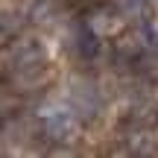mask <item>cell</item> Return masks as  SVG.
I'll list each match as a JSON object with an SVG mask.
<instances>
[{
	"mask_svg": "<svg viewBox=\"0 0 158 158\" xmlns=\"http://www.w3.org/2000/svg\"><path fill=\"white\" fill-rule=\"evenodd\" d=\"M44 129L50 138H56V141H70L76 132V117L73 111H68V108H56V111H50L44 117Z\"/></svg>",
	"mask_w": 158,
	"mask_h": 158,
	"instance_id": "6da1fadb",
	"label": "cell"
},
{
	"mask_svg": "<svg viewBox=\"0 0 158 158\" xmlns=\"http://www.w3.org/2000/svg\"><path fill=\"white\" fill-rule=\"evenodd\" d=\"M79 53H82V56H94V53H97V38L91 32L79 35Z\"/></svg>",
	"mask_w": 158,
	"mask_h": 158,
	"instance_id": "7a4b0ae2",
	"label": "cell"
},
{
	"mask_svg": "<svg viewBox=\"0 0 158 158\" xmlns=\"http://www.w3.org/2000/svg\"><path fill=\"white\" fill-rule=\"evenodd\" d=\"M155 3H158V0H155Z\"/></svg>",
	"mask_w": 158,
	"mask_h": 158,
	"instance_id": "3957f363",
	"label": "cell"
}]
</instances>
